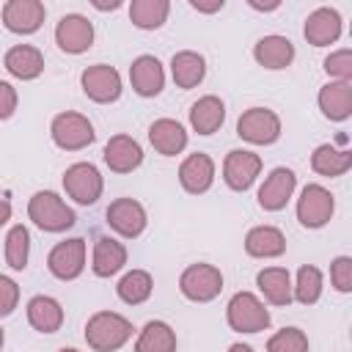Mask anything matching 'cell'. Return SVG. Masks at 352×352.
<instances>
[{"instance_id":"19","label":"cell","mask_w":352,"mask_h":352,"mask_svg":"<svg viewBox=\"0 0 352 352\" xmlns=\"http://www.w3.org/2000/svg\"><path fill=\"white\" fill-rule=\"evenodd\" d=\"M104 165L113 173H132L143 162V148L132 135H113L104 143Z\"/></svg>"},{"instance_id":"5","label":"cell","mask_w":352,"mask_h":352,"mask_svg":"<svg viewBox=\"0 0 352 352\" xmlns=\"http://www.w3.org/2000/svg\"><path fill=\"white\" fill-rule=\"evenodd\" d=\"M179 292L190 302H212L223 292V272L214 264L198 261L179 275Z\"/></svg>"},{"instance_id":"2","label":"cell","mask_w":352,"mask_h":352,"mask_svg":"<svg viewBox=\"0 0 352 352\" xmlns=\"http://www.w3.org/2000/svg\"><path fill=\"white\" fill-rule=\"evenodd\" d=\"M28 217L47 234H60L77 223L74 209L52 190H38L28 201Z\"/></svg>"},{"instance_id":"23","label":"cell","mask_w":352,"mask_h":352,"mask_svg":"<svg viewBox=\"0 0 352 352\" xmlns=\"http://www.w3.org/2000/svg\"><path fill=\"white\" fill-rule=\"evenodd\" d=\"M28 322L36 333H58L63 327V305L50 294H36L28 300Z\"/></svg>"},{"instance_id":"46","label":"cell","mask_w":352,"mask_h":352,"mask_svg":"<svg viewBox=\"0 0 352 352\" xmlns=\"http://www.w3.org/2000/svg\"><path fill=\"white\" fill-rule=\"evenodd\" d=\"M58 352H80V349H74V346H60Z\"/></svg>"},{"instance_id":"29","label":"cell","mask_w":352,"mask_h":352,"mask_svg":"<svg viewBox=\"0 0 352 352\" xmlns=\"http://www.w3.org/2000/svg\"><path fill=\"white\" fill-rule=\"evenodd\" d=\"M256 286L272 305H289L292 302V275L286 267H264L256 275Z\"/></svg>"},{"instance_id":"34","label":"cell","mask_w":352,"mask_h":352,"mask_svg":"<svg viewBox=\"0 0 352 352\" xmlns=\"http://www.w3.org/2000/svg\"><path fill=\"white\" fill-rule=\"evenodd\" d=\"M322 270L314 264H302L297 270V280L292 283V300H297L300 305H314L322 297Z\"/></svg>"},{"instance_id":"10","label":"cell","mask_w":352,"mask_h":352,"mask_svg":"<svg viewBox=\"0 0 352 352\" xmlns=\"http://www.w3.org/2000/svg\"><path fill=\"white\" fill-rule=\"evenodd\" d=\"M104 220H107V226H110L118 236H124V239H138V236L146 231V226H148L146 209H143V204L135 201V198H116V201L107 206Z\"/></svg>"},{"instance_id":"12","label":"cell","mask_w":352,"mask_h":352,"mask_svg":"<svg viewBox=\"0 0 352 352\" xmlns=\"http://www.w3.org/2000/svg\"><path fill=\"white\" fill-rule=\"evenodd\" d=\"M47 270L58 278V280H74L82 275L85 270V239L72 236L58 242L50 256H47Z\"/></svg>"},{"instance_id":"17","label":"cell","mask_w":352,"mask_h":352,"mask_svg":"<svg viewBox=\"0 0 352 352\" xmlns=\"http://www.w3.org/2000/svg\"><path fill=\"white\" fill-rule=\"evenodd\" d=\"M129 82L132 91L143 99L160 96L165 88V69L154 55H138L129 66Z\"/></svg>"},{"instance_id":"39","label":"cell","mask_w":352,"mask_h":352,"mask_svg":"<svg viewBox=\"0 0 352 352\" xmlns=\"http://www.w3.org/2000/svg\"><path fill=\"white\" fill-rule=\"evenodd\" d=\"M16 305H19V286H16V280L8 278V275H0V319L11 316Z\"/></svg>"},{"instance_id":"18","label":"cell","mask_w":352,"mask_h":352,"mask_svg":"<svg viewBox=\"0 0 352 352\" xmlns=\"http://www.w3.org/2000/svg\"><path fill=\"white\" fill-rule=\"evenodd\" d=\"M179 182L190 195H201L214 184V160L204 151L187 154L179 165Z\"/></svg>"},{"instance_id":"11","label":"cell","mask_w":352,"mask_h":352,"mask_svg":"<svg viewBox=\"0 0 352 352\" xmlns=\"http://www.w3.org/2000/svg\"><path fill=\"white\" fill-rule=\"evenodd\" d=\"M261 173V157L248 148H234L223 160V182L234 192H245L253 187V182Z\"/></svg>"},{"instance_id":"28","label":"cell","mask_w":352,"mask_h":352,"mask_svg":"<svg viewBox=\"0 0 352 352\" xmlns=\"http://www.w3.org/2000/svg\"><path fill=\"white\" fill-rule=\"evenodd\" d=\"M170 77H173V82H176L179 88H184V91L201 85L204 77H206V60H204V55H198V52H192V50L176 52V55L170 58Z\"/></svg>"},{"instance_id":"1","label":"cell","mask_w":352,"mask_h":352,"mask_svg":"<svg viewBox=\"0 0 352 352\" xmlns=\"http://www.w3.org/2000/svg\"><path fill=\"white\" fill-rule=\"evenodd\" d=\"M132 338V322L116 311H96L85 322V341L96 352H116Z\"/></svg>"},{"instance_id":"6","label":"cell","mask_w":352,"mask_h":352,"mask_svg":"<svg viewBox=\"0 0 352 352\" xmlns=\"http://www.w3.org/2000/svg\"><path fill=\"white\" fill-rule=\"evenodd\" d=\"M63 190H66V195L74 204L94 206L102 198L104 179H102V173H99L96 165H91V162H74L63 173Z\"/></svg>"},{"instance_id":"25","label":"cell","mask_w":352,"mask_h":352,"mask_svg":"<svg viewBox=\"0 0 352 352\" xmlns=\"http://www.w3.org/2000/svg\"><path fill=\"white\" fill-rule=\"evenodd\" d=\"M148 143L162 157H176L187 148V129L176 118H157L148 126Z\"/></svg>"},{"instance_id":"36","label":"cell","mask_w":352,"mask_h":352,"mask_svg":"<svg viewBox=\"0 0 352 352\" xmlns=\"http://www.w3.org/2000/svg\"><path fill=\"white\" fill-rule=\"evenodd\" d=\"M267 352H308V336L300 327H283L270 336Z\"/></svg>"},{"instance_id":"7","label":"cell","mask_w":352,"mask_h":352,"mask_svg":"<svg viewBox=\"0 0 352 352\" xmlns=\"http://www.w3.org/2000/svg\"><path fill=\"white\" fill-rule=\"evenodd\" d=\"M236 135L253 146H272L280 138V118L270 107H248L236 121Z\"/></svg>"},{"instance_id":"38","label":"cell","mask_w":352,"mask_h":352,"mask_svg":"<svg viewBox=\"0 0 352 352\" xmlns=\"http://www.w3.org/2000/svg\"><path fill=\"white\" fill-rule=\"evenodd\" d=\"M330 283L341 294L352 292V258L349 256H336L330 261Z\"/></svg>"},{"instance_id":"9","label":"cell","mask_w":352,"mask_h":352,"mask_svg":"<svg viewBox=\"0 0 352 352\" xmlns=\"http://www.w3.org/2000/svg\"><path fill=\"white\" fill-rule=\"evenodd\" d=\"M80 85H82V94L96 102V104H110L121 96L124 85H121V74L107 66V63H94L88 69H82L80 74Z\"/></svg>"},{"instance_id":"21","label":"cell","mask_w":352,"mask_h":352,"mask_svg":"<svg viewBox=\"0 0 352 352\" xmlns=\"http://www.w3.org/2000/svg\"><path fill=\"white\" fill-rule=\"evenodd\" d=\"M253 58H256L258 66L278 72V69L292 66V60H294V44H292L286 36L270 33V36H261V38L256 41V47H253Z\"/></svg>"},{"instance_id":"16","label":"cell","mask_w":352,"mask_h":352,"mask_svg":"<svg viewBox=\"0 0 352 352\" xmlns=\"http://www.w3.org/2000/svg\"><path fill=\"white\" fill-rule=\"evenodd\" d=\"M302 36L308 44L314 47H330L338 41L341 36V14L330 6H319L314 8L308 16H305V25H302Z\"/></svg>"},{"instance_id":"32","label":"cell","mask_w":352,"mask_h":352,"mask_svg":"<svg viewBox=\"0 0 352 352\" xmlns=\"http://www.w3.org/2000/svg\"><path fill=\"white\" fill-rule=\"evenodd\" d=\"M151 292H154V278L146 270H129V272H124L121 280H118V286H116L118 300L126 302V305L146 302L151 297Z\"/></svg>"},{"instance_id":"4","label":"cell","mask_w":352,"mask_h":352,"mask_svg":"<svg viewBox=\"0 0 352 352\" xmlns=\"http://www.w3.org/2000/svg\"><path fill=\"white\" fill-rule=\"evenodd\" d=\"M50 135H52V143L63 151H80L96 140V132H94V124L88 121V116L74 113V110L58 113L50 124Z\"/></svg>"},{"instance_id":"22","label":"cell","mask_w":352,"mask_h":352,"mask_svg":"<svg viewBox=\"0 0 352 352\" xmlns=\"http://www.w3.org/2000/svg\"><path fill=\"white\" fill-rule=\"evenodd\" d=\"M126 264V248L124 242L113 236H99L94 242V256H91V270L96 278H113L124 270Z\"/></svg>"},{"instance_id":"45","label":"cell","mask_w":352,"mask_h":352,"mask_svg":"<svg viewBox=\"0 0 352 352\" xmlns=\"http://www.w3.org/2000/svg\"><path fill=\"white\" fill-rule=\"evenodd\" d=\"M228 352H256V349H253L250 344H231Z\"/></svg>"},{"instance_id":"3","label":"cell","mask_w":352,"mask_h":352,"mask_svg":"<svg viewBox=\"0 0 352 352\" xmlns=\"http://www.w3.org/2000/svg\"><path fill=\"white\" fill-rule=\"evenodd\" d=\"M226 322L234 333H261L270 327L272 316L253 292H236L226 305Z\"/></svg>"},{"instance_id":"8","label":"cell","mask_w":352,"mask_h":352,"mask_svg":"<svg viewBox=\"0 0 352 352\" xmlns=\"http://www.w3.org/2000/svg\"><path fill=\"white\" fill-rule=\"evenodd\" d=\"M336 212V198L322 184H305L297 198V220L305 228H322Z\"/></svg>"},{"instance_id":"35","label":"cell","mask_w":352,"mask_h":352,"mask_svg":"<svg viewBox=\"0 0 352 352\" xmlns=\"http://www.w3.org/2000/svg\"><path fill=\"white\" fill-rule=\"evenodd\" d=\"M30 261V231L19 223V226H11L8 234H6V264L11 270H25Z\"/></svg>"},{"instance_id":"33","label":"cell","mask_w":352,"mask_h":352,"mask_svg":"<svg viewBox=\"0 0 352 352\" xmlns=\"http://www.w3.org/2000/svg\"><path fill=\"white\" fill-rule=\"evenodd\" d=\"M168 14H170V3L168 0H132V6H129V19L140 30L162 28Z\"/></svg>"},{"instance_id":"43","label":"cell","mask_w":352,"mask_h":352,"mask_svg":"<svg viewBox=\"0 0 352 352\" xmlns=\"http://www.w3.org/2000/svg\"><path fill=\"white\" fill-rule=\"evenodd\" d=\"M248 6L256 8V11H275L280 3H278V0H275V3H256V0H248Z\"/></svg>"},{"instance_id":"42","label":"cell","mask_w":352,"mask_h":352,"mask_svg":"<svg viewBox=\"0 0 352 352\" xmlns=\"http://www.w3.org/2000/svg\"><path fill=\"white\" fill-rule=\"evenodd\" d=\"M11 212H14V209H11V201L0 195V226H6V223L11 220Z\"/></svg>"},{"instance_id":"24","label":"cell","mask_w":352,"mask_h":352,"mask_svg":"<svg viewBox=\"0 0 352 352\" xmlns=\"http://www.w3.org/2000/svg\"><path fill=\"white\" fill-rule=\"evenodd\" d=\"M3 66L11 77L16 80H36L41 72H44V55L38 47L33 44H14L6 58H3Z\"/></svg>"},{"instance_id":"27","label":"cell","mask_w":352,"mask_h":352,"mask_svg":"<svg viewBox=\"0 0 352 352\" xmlns=\"http://www.w3.org/2000/svg\"><path fill=\"white\" fill-rule=\"evenodd\" d=\"M223 121H226V104H223L220 96L206 94L198 102H192V107H190V126L198 135H214L223 126Z\"/></svg>"},{"instance_id":"44","label":"cell","mask_w":352,"mask_h":352,"mask_svg":"<svg viewBox=\"0 0 352 352\" xmlns=\"http://www.w3.org/2000/svg\"><path fill=\"white\" fill-rule=\"evenodd\" d=\"M118 6H121L118 0H110V3H99V0H94V8H99V11H107V8L113 11V8H118Z\"/></svg>"},{"instance_id":"40","label":"cell","mask_w":352,"mask_h":352,"mask_svg":"<svg viewBox=\"0 0 352 352\" xmlns=\"http://www.w3.org/2000/svg\"><path fill=\"white\" fill-rule=\"evenodd\" d=\"M16 104H19V94H16V88H14L11 82L0 80V121L11 118V116L16 113Z\"/></svg>"},{"instance_id":"15","label":"cell","mask_w":352,"mask_h":352,"mask_svg":"<svg viewBox=\"0 0 352 352\" xmlns=\"http://www.w3.org/2000/svg\"><path fill=\"white\" fill-rule=\"evenodd\" d=\"M294 187H297V176L292 168H275L270 170V176L264 179V184L258 187V206L264 212H280L292 195H294Z\"/></svg>"},{"instance_id":"47","label":"cell","mask_w":352,"mask_h":352,"mask_svg":"<svg viewBox=\"0 0 352 352\" xmlns=\"http://www.w3.org/2000/svg\"><path fill=\"white\" fill-rule=\"evenodd\" d=\"M3 344H6V333H3V327H0V352H3Z\"/></svg>"},{"instance_id":"41","label":"cell","mask_w":352,"mask_h":352,"mask_svg":"<svg viewBox=\"0 0 352 352\" xmlns=\"http://www.w3.org/2000/svg\"><path fill=\"white\" fill-rule=\"evenodd\" d=\"M190 6H192L195 11H201V14H214V11H220L226 3H223V0H190Z\"/></svg>"},{"instance_id":"20","label":"cell","mask_w":352,"mask_h":352,"mask_svg":"<svg viewBox=\"0 0 352 352\" xmlns=\"http://www.w3.org/2000/svg\"><path fill=\"white\" fill-rule=\"evenodd\" d=\"M319 110L330 121H346L352 116V82L346 80H330L319 88Z\"/></svg>"},{"instance_id":"14","label":"cell","mask_w":352,"mask_h":352,"mask_svg":"<svg viewBox=\"0 0 352 352\" xmlns=\"http://www.w3.org/2000/svg\"><path fill=\"white\" fill-rule=\"evenodd\" d=\"M47 19V8L41 0H8L3 6V25L11 33L30 36L36 33Z\"/></svg>"},{"instance_id":"31","label":"cell","mask_w":352,"mask_h":352,"mask_svg":"<svg viewBox=\"0 0 352 352\" xmlns=\"http://www.w3.org/2000/svg\"><path fill=\"white\" fill-rule=\"evenodd\" d=\"M135 352H176V333L168 322L151 319L143 324L135 341Z\"/></svg>"},{"instance_id":"13","label":"cell","mask_w":352,"mask_h":352,"mask_svg":"<svg viewBox=\"0 0 352 352\" xmlns=\"http://www.w3.org/2000/svg\"><path fill=\"white\" fill-rule=\"evenodd\" d=\"M55 44L69 52V55H80L88 52L94 44V25L88 16L82 14H66L60 16V22L55 25Z\"/></svg>"},{"instance_id":"37","label":"cell","mask_w":352,"mask_h":352,"mask_svg":"<svg viewBox=\"0 0 352 352\" xmlns=\"http://www.w3.org/2000/svg\"><path fill=\"white\" fill-rule=\"evenodd\" d=\"M324 72L333 77V80H352V52L344 47V50H336L324 58Z\"/></svg>"},{"instance_id":"30","label":"cell","mask_w":352,"mask_h":352,"mask_svg":"<svg viewBox=\"0 0 352 352\" xmlns=\"http://www.w3.org/2000/svg\"><path fill=\"white\" fill-rule=\"evenodd\" d=\"M311 168H314L319 176H327V179L344 176V173L352 168V151L336 148L333 143H322V146H316L314 154H311Z\"/></svg>"},{"instance_id":"26","label":"cell","mask_w":352,"mask_h":352,"mask_svg":"<svg viewBox=\"0 0 352 352\" xmlns=\"http://www.w3.org/2000/svg\"><path fill=\"white\" fill-rule=\"evenodd\" d=\"M245 253L253 258H278L286 253V236L275 226H256L245 234Z\"/></svg>"}]
</instances>
